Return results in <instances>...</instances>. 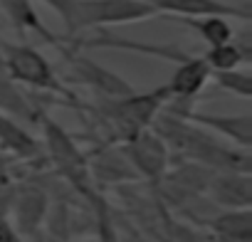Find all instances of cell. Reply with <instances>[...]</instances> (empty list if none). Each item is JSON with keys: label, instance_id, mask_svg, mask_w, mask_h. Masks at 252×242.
Wrapping results in <instances>:
<instances>
[{"label": "cell", "instance_id": "4fadbf2b", "mask_svg": "<svg viewBox=\"0 0 252 242\" xmlns=\"http://www.w3.org/2000/svg\"><path fill=\"white\" fill-rule=\"evenodd\" d=\"M47 195L40 188H23L18 195H10V217L20 235L35 232L47 215Z\"/></svg>", "mask_w": 252, "mask_h": 242}, {"label": "cell", "instance_id": "7c38bea8", "mask_svg": "<svg viewBox=\"0 0 252 242\" xmlns=\"http://www.w3.org/2000/svg\"><path fill=\"white\" fill-rule=\"evenodd\" d=\"M0 10H3V15L13 23V28L20 35H35V37H40L42 42H47V45H52L57 50H62L67 45V37L55 35L40 20V13L35 10L32 0H0Z\"/></svg>", "mask_w": 252, "mask_h": 242}, {"label": "cell", "instance_id": "5b68a950", "mask_svg": "<svg viewBox=\"0 0 252 242\" xmlns=\"http://www.w3.org/2000/svg\"><path fill=\"white\" fill-rule=\"evenodd\" d=\"M151 18H158V13L144 0H77L69 37H77L87 30H106Z\"/></svg>", "mask_w": 252, "mask_h": 242}, {"label": "cell", "instance_id": "e0dca14e", "mask_svg": "<svg viewBox=\"0 0 252 242\" xmlns=\"http://www.w3.org/2000/svg\"><path fill=\"white\" fill-rule=\"evenodd\" d=\"M188 30H193L203 42L205 47H215V45H225L235 37V28L230 25L227 18H220V15H205V18H168Z\"/></svg>", "mask_w": 252, "mask_h": 242}, {"label": "cell", "instance_id": "ffe728a7", "mask_svg": "<svg viewBox=\"0 0 252 242\" xmlns=\"http://www.w3.org/2000/svg\"><path fill=\"white\" fill-rule=\"evenodd\" d=\"M10 220V195H0V222Z\"/></svg>", "mask_w": 252, "mask_h": 242}, {"label": "cell", "instance_id": "5bb4252c", "mask_svg": "<svg viewBox=\"0 0 252 242\" xmlns=\"http://www.w3.org/2000/svg\"><path fill=\"white\" fill-rule=\"evenodd\" d=\"M89 161V171L94 181L101 183H126V181H136V171L131 168V163L126 161V156L121 153V149H101L92 156H87Z\"/></svg>", "mask_w": 252, "mask_h": 242}, {"label": "cell", "instance_id": "6da1fadb", "mask_svg": "<svg viewBox=\"0 0 252 242\" xmlns=\"http://www.w3.org/2000/svg\"><path fill=\"white\" fill-rule=\"evenodd\" d=\"M151 129L166 141L171 153H178L188 163H198L210 171H240V173L252 171L250 151L220 144L218 139H213L210 131L190 124V121L166 109L154 119Z\"/></svg>", "mask_w": 252, "mask_h": 242}, {"label": "cell", "instance_id": "3957f363", "mask_svg": "<svg viewBox=\"0 0 252 242\" xmlns=\"http://www.w3.org/2000/svg\"><path fill=\"white\" fill-rule=\"evenodd\" d=\"M40 126H42V141H45V151L55 166V171L84 198H89L94 205L99 203L96 198V188H94V178L89 171V161L87 153L77 146L74 136L55 121L47 114H40Z\"/></svg>", "mask_w": 252, "mask_h": 242}, {"label": "cell", "instance_id": "8fae6325", "mask_svg": "<svg viewBox=\"0 0 252 242\" xmlns=\"http://www.w3.org/2000/svg\"><path fill=\"white\" fill-rule=\"evenodd\" d=\"M205 195L222 210H240L252 205V176L240 171H215Z\"/></svg>", "mask_w": 252, "mask_h": 242}, {"label": "cell", "instance_id": "ac0fdd59", "mask_svg": "<svg viewBox=\"0 0 252 242\" xmlns=\"http://www.w3.org/2000/svg\"><path fill=\"white\" fill-rule=\"evenodd\" d=\"M210 82L220 91L235 94L240 99L252 96V74L247 67H237V69H227V72H210Z\"/></svg>", "mask_w": 252, "mask_h": 242}, {"label": "cell", "instance_id": "30bf717a", "mask_svg": "<svg viewBox=\"0 0 252 242\" xmlns=\"http://www.w3.org/2000/svg\"><path fill=\"white\" fill-rule=\"evenodd\" d=\"M210 84V67L203 62L200 55H193L188 62H181L176 64L173 69V77L168 79L166 89H168V96L171 101L166 106H173V109H186L190 106V101ZM163 106V109H166Z\"/></svg>", "mask_w": 252, "mask_h": 242}, {"label": "cell", "instance_id": "9a60e30c", "mask_svg": "<svg viewBox=\"0 0 252 242\" xmlns=\"http://www.w3.org/2000/svg\"><path fill=\"white\" fill-rule=\"evenodd\" d=\"M0 149L20 161H30L42 153L40 141L25 126H20L13 116H8L3 111H0Z\"/></svg>", "mask_w": 252, "mask_h": 242}, {"label": "cell", "instance_id": "2e32d148", "mask_svg": "<svg viewBox=\"0 0 252 242\" xmlns=\"http://www.w3.org/2000/svg\"><path fill=\"white\" fill-rule=\"evenodd\" d=\"M205 225L222 242H252V210H220L215 217L205 220Z\"/></svg>", "mask_w": 252, "mask_h": 242}, {"label": "cell", "instance_id": "8992f818", "mask_svg": "<svg viewBox=\"0 0 252 242\" xmlns=\"http://www.w3.org/2000/svg\"><path fill=\"white\" fill-rule=\"evenodd\" d=\"M119 149L126 156V161L131 163V168L136 171V176L154 185H161V181L171 171L173 153L154 129H144V131L134 134L131 139L121 141Z\"/></svg>", "mask_w": 252, "mask_h": 242}, {"label": "cell", "instance_id": "7a4b0ae2", "mask_svg": "<svg viewBox=\"0 0 252 242\" xmlns=\"http://www.w3.org/2000/svg\"><path fill=\"white\" fill-rule=\"evenodd\" d=\"M171 101L166 84L156 87L151 91H134L129 96L121 99H99L94 111L101 116V121L111 129L114 139L121 144L126 139H131L134 134L151 129L154 119L163 111V106Z\"/></svg>", "mask_w": 252, "mask_h": 242}, {"label": "cell", "instance_id": "9c48e42d", "mask_svg": "<svg viewBox=\"0 0 252 242\" xmlns=\"http://www.w3.org/2000/svg\"><path fill=\"white\" fill-rule=\"evenodd\" d=\"M158 15L163 18H205V15H220V18H237L242 23L252 20L250 5H235L225 0H144Z\"/></svg>", "mask_w": 252, "mask_h": 242}, {"label": "cell", "instance_id": "ba28073f", "mask_svg": "<svg viewBox=\"0 0 252 242\" xmlns=\"http://www.w3.org/2000/svg\"><path fill=\"white\" fill-rule=\"evenodd\" d=\"M166 111L190 121V124H195L205 131H213V134L227 139L237 149H245V151L252 149V114L250 111H242V114H205V111H195L190 106H186V109L166 106Z\"/></svg>", "mask_w": 252, "mask_h": 242}, {"label": "cell", "instance_id": "d6986e66", "mask_svg": "<svg viewBox=\"0 0 252 242\" xmlns=\"http://www.w3.org/2000/svg\"><path fill=\"white\" fill-rule=\"evenodd\" d=\"M42 3L60 15V20H62V25L67 30L64 37H69L72 35V20H74V3L77 0H42Z\"/></svg>", "mask_w": 252, "mask_h": 242}, {"label": "cell", "instance_id": "52a82bcc", "mask_svg": "<svg viewBox=\"0 0 252 242\" xmlns=\"http://www.w3.org/2000/svg\"><path fill=\"white\" fill-rule=\"evenodd\" d=\"M62 57L67 60V67H69V77L87 87L89 91H94L99 99H121V96H129L136 91V87L131 82H126L121 74L106 69L104 64L94 62L92 57L82 55L79 50L69 47V42L60 50Z\"/></svg>", "mask_w": 252, "mask_h": 242}, {"label": "cell", "instance_id": "277c9868", "mask_svg": "<svg viewBox=\"0 0 252 242\" xmlns=\"http://www.w3.org/2000/svg\"><path fill=\"white\" fill-rule=\"evenodd\" d=\"M3 67H5L10 82H18L35 91H47V94L67 99L69 104H77V96L72 94V89L62 84L52 62L37 47L23 45V42L20 45L3 42Z\"/></svg>", "mask_w": 252, "mask_h": 242}]
</instances>
